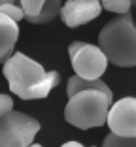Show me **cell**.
I'll list each match as a JSON object with an SVG mask.
<instances>
[{
	"instance_id": "8fae6325",
	"label": "cell",
	"mask_w": 136,
	"mask_h": 147,
	"mask_svg": "<svg viewBox=\"0 0 136 147\" xmlns=\"http://www.w3.org/2000/svg\"><path fill=\"white\" fill-rule=\"evenodd\" d=\"M45 0H19V6L23 8V11H25V19L28 23H32V19L38 17L40 9H42V6H44Z\"/></svg>"
},
{
	"instance_id": "5bb4252c",
	"label": "cell",
	"mask_w": 136,
	"mask_h": 147,
	"mask_svg": "<svg viewBox=\"0 0 136 147\" xmlns=\"http://www.w3.org/2000/svg\"><path fill=\"white\" fill-rule=\"evenodd\" d=\"M0 13H4V15H9L12 19L15 21H21L25 17V11L19 4H8V2H0Z\"/></svg>"
},
{
	"instance_id": "9c48e42d",
	"label": "cell",
	"mask_w": 136,
	"mask_h": 147,
	"mask_svg": "<svg viewBox=\"0 0 136 147\" xmlns=\"http://www.w3.org/2000/svg\"><path fill=\"white\" fill-rule=\"evenodd\" d=\"M91 89H97V91H102L106 94L112 96V91L110 87L106 85L102 79H83L79 78V76H72L68 79V85H66V96L70 98V96L78 94L79 91H91Z\"/></svg>"
},
{
	"instance_id": "8992f818",
	"label": "cell",
	"mask_w": 136,
	"mask_h": 147,
	"mask_svg": "<svg viewBox=\"0 0 136 147\" xmlns=\"http://www.w3.org/2000/svg\"><path fill=\"white\" fill-rule=\"evenodd\" d=\"M110 132L125 138H136V98L127 96L114 102L108 113Z\"/></svg>"
},
{
	"instance_id": "4fadbf2b",
	"label": "cell",
	"mask_w": 136,
	"mask_h": 147,
	"mask_svg": "<svg viewBox=\"0 0 136 147\" xmlns=\"http://www.w3.org/2000/svg\"><path fill=\"white\" fill-rule=\"evenodd\" d=\"M131 6H132L131 0H102V8L112 13H119V15L129 13Z\"/></svg>"
},
{
	"instance_id": "3957f363",
	"label": "cell",
	"mask_w": 136,
	"mask_h": 147,
	"mask_svg": "<svg viewBox=\"0 0 136 147\" xmlns=\"http://www.w3.org/2000/svg\"><path fill=\"white\" fill-rule=\"evenodd\" d=\"M112 108V96L102 91H79L68 98L64 108V119L72 126L81 130L102 126L108 123V113Z\"/></svg>"
},
{
	"instance_id": "2e32d148",
	"label": "cell",
	"mask_w": 136,
	"mask_h": 147,
	"mask_svg": "<svg viewBox=\"0 0 136 147\" xmlns=\"http://www.w3.org/2000/svg\"><path fill=\"white\" fill-rule=\"evenodd\" d=\"M61 147H83L79 142H66V143H62Z\"/></svg>"
},
{
	"instance_id": "ba28073f",
	"label": "cell",
	"mask_w": 136,
	"mask_h": 147,
	"mask_svg": "<svg viewBox=\"0 0 136 147\" xmlns=\"http://www.w3.org/2000/svg\"><path fill=\"white\" fill-rule=\"evenodd\" d=\"M17 38H19L17 21L12 19L9 15L0 13V62L2 64L13 55Z\"/></svg>"
},
{
	"instance_id": "e0dca14e",
	"label": "cell",
	"mask_w": 136,
	"mask_h": 147,
	"mask_svg": "<svg viewBox=\"0 0 136 147\" xmlns=\"http://www.w3.org/2000/svg\"><path fill=\"white\" fill-rule=\"evenodd\" d=\"M0 2H8V4H19V0H0Z\"/></svg>"
},
{
	"instance_id": "277c9868",
	"label": "cell",
	"mask_w": 136,
	"mask_h": 147,
	"mask_svg": "<svg viewBox=\"0 0 136 147\" xmlns=\"http://www.w3.org/2000/svg\"><path fill=\"white\" fill-rule=\"evenodd\" d=\"M38 132L40 123L26 113L9 111L0 117V147H30Z\"/></svg>"
},
{
	"instance_id": "d6986e66",
	"label": "cell",
	"mask_w": 136,
	"mask_h": 147,
	"mask_svg": "<svg viewBox=\"0 0 136 147\" xmlns=\"http://www.w3.org/2000/svg\"><path fill=\"white\" fill-rule=\"evenodd\" d=\"M131 2H132V6H136V0H131Z\"/></svg>"
},
{
	"instance_id": "9a60e30c",
	"label": "cell",
	"mask_w": 136,
	"mask_h": 147,
	"mask_svg": "<svg viewBox=\"0 0 136 147\" xmlns=\"http://www.w3.org/2000/svg\"><path fill=\"white\" fill-rule=\"evenodd\" d=\"M9 111H13V100L9 94H0V117L8 115Z\"/></svg>"
},
{
	"instance_id": "30bf717a",
	"label": "cell",
	"mask_w": 136,
	"mask_h": 147,
	"mask_svg": "<svg viewBox=\"0 0 136 147\" xmlns=\"http://www.w3.org/2000/svg\"><path fill=\"white\" fill-rule=\"evenodd\" d=\"M62 0H45L44 6H42V9H40L38 17L32 19V23L34 25H44V23H51L55 17H59L61 15V8H62Z\"/></svg>"
},
{
	"instance_id": "52a82bcc",
	"label": "cell",
	"mask_w": 136,
	"mask_h": 147,
	"mask_svg": "<svg viewBox=\"0 0 136 147\" xmlns=\"http://www.w3.org/2000/svg\"><path fill=\"white\" fill-rule=\"evenodd\" d=\"M102 0H66L61 8V15L66 26L76 28L97 19L102 11Z\"/></svg>"
},
{
	"instance_id": "ac0fdd59",
	"label": "cell",
	"mask_w": 136,
	"mask_h": 147,
	"mask_svg": "<svg viewBox=\"0 0 136 147\" xmlns=\"http://www.w3.org/2000/svg\"><path fill=\"white\" fill-rule=\"evenodd\" d=\"M30 147H42V145H40V143H32Z\"/></svg>"
},
{
	"instance_id": "6da1fadb",
	"label": "cell",
	"mask_w": 136,
	"mask_h": 147,
	"mask_svg": "<svg viewBox=\"0 0 136 147\" xmlns=\"http://www.w3.org/2000/svg\"><path fill=\"white\" fill-rule=\"evenodd\" d=\"M8 87L21 100L45 98L59 85L61 76L57 70L45 72L44 66L23 53H13L2 66Z\"/></svg>"
},
{
	"instance_id": "7a4b0ae2",
	"label": "cell",
	"mask_w": 136,
	"mask_h": 147,
	"mask_svg": "<svg viewBox=\"0 0 136 147\" xmlns=\"http://www.w3.org/2000/svg\"><path fill=\"white\" fill-rule=\"evenodd\" d=\"M98 47L119 68L136 66V25L129 13L108 21L98 32Z\"/></svg>"
},
{
	"instance_id": "7c38bea8",
	"label": "cell",
	"mask_w": 136,
	"mask_h": 147,
	"mask_svg": "<svg viewBox=\"0 0 136 147\" xmlns=\"http://www.w3.org/2000/svg\"><path fill=\"white\" fill-rule=\"evenodd\" d=\"M102 147H136V138H125L110 132L102 142Z\"/></svg>"
},
{
	"instance_id": "5b68a950",
	"label": "cell",
	"mask_w": 136,
	"mask_h": 147,
	"mask_svg": "<svg viewBox=\"0 0 136 147\" xmlns=\"http://www.w3.org/2000/svg\"><path fill=\"white\" fill-rule=\"evenodd\" d=\"M68 55L76 76L83 79H100L108 68V57L98 45L85 42H72L68 45Z\"/></svg>"
}]
</instances>
